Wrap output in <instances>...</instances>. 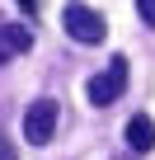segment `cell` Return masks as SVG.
<instances>
[{
    "label": "cell",
    "mask_w": 155,
    "mask_h": 160,
    "mask_svg": "<svg viewBox=\"0 0 155 160\" xmlns=\"http://www.w3.org/2000/svg\"><path fill=\"white\" fill-rule=\"evenodd\" d=\"M122 137H127V146H132L136 155L155 151V118H150V113H132V118H127V132H122Z\"/></svg>",
    "instance_id": "obj_5"
},
{
    "label": "cell",
    "mask_w": 155,
    "mask_h": 160,
    "mask_svg": "<svg viewBox=\"0 0 155 160\" xmlns=\"http://www.w3.org/2000/svg\"><path fill=\"white\" fill-rule=\"evenodd\" d=\"M0 160H19V155H14V146H10V141H0Z\"/></svg>",
    "instance_id": "obj_8"
},
{
    "label": "cell",
    "mask_w": 155,
    "mask_h": 160,
    "mask_svg": "<svg viewBox=\"0 0 155 160\" xmlns=\"http://www.w3.org/2000/svg\"><path fill=\"white\" fill-rule=\"evenodd\" d=\"M28 47H33V33L24 24H5V19H0V66L14 61V57H24Z\"/></svg>",
    "instance_id": "obj_4"
},
{
    "label": "cell",
    "mask_w": 155,
    "mask_h": 160,
    "mask_svg": "<svg viewBox=\"0 0 155 160\" xmlns=\"http://www.w3.org/2000/svg\"><path fill=\"white\" fill-rule=\"evenodd\" d=\"M85 94H90V104H94V108L118 104V99L127 94V57H113V61H108V71H99L90 85H85Z\"/></svg>",
    "instance_id": "obj_2"
},
{
    "label": "cell",
    "mask_w": 155,
    "mask_h": 160,
    "mask_svg": "<svg viewBox=\"0 0 155 160\" xmlns=\"http://www.w3.org/2000/svg\"><path fill=\"white\" fill-rule=\"evenodd\" d=\"M14 5H19V10H24V14H28V19H33V14H38V10H42V0H14Z\"/></svg>",
    "instance_id": "obj_7"
},
{
    "label": "cell",
    "mask_w": 155,
    "mask_h": 160,
    "mask_svg": "<svg viewBox=\"0 0 155 160\" xmlns=\"http://www.w3.org/2000/svg\"><path fill=\"white\" fill-rule=\"evenodd\" d=\"M136 14H141V19L155 28V0H136Z\"/></svg>",
    "instance_id": "obj_6"
},
{
    "label": "cell",
    "mask_w": 155,
    "mask_h": 160,
    "mask_svg": "<svg viewBox=\"0 0 155 160\" xmlns=\"http://www.w3.org/2000/svg\"><path fill=\"white\" fill-rule=\"evenodd\" d=\"M118 160H132V155H118Z\"/></svg>",
    "instance_id": "obj_9"
},
{
    "label": "cell",
    "mask_w": 155,
    "mask_h": 160,
    "mask_svg": "<svg viewBox=\"0 0 155 160\" xmlns=\"http://www.w3.org/2000/svg\"><path fill=\"white\" fill-rule=\"evenodd\" d=\"M56 118H61L56 99H33L24 108V137H28V146H47L56 137Z\"/></svg>",
    "instance_id": "obj_3"
},
{
    "label": "cell",
    "mask_w": 155,
    "mask_h": 160,
    "mask_svg": "<svg viewBox=\"0 0 155 160\" xmlns=\"http://www.w3.org/2000/svg\"><path fill=\"white\" fill-rule=\"evenodd\" d=\"M61 28L80 42V47H94V42H104V33H108L104 14L90 10L85 0H66V10H61Z\"/></svg>",
    "instance_id": "obj_1"
}]
</instances>
